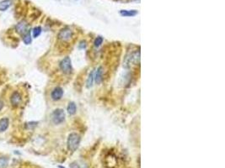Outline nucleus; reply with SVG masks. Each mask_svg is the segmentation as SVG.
<instances>
[{"instance_id": "4", "label": "nucleus", "mask_w": 225, "mask_h": 168, "mask_svg": "<svg viewBox=\"0 0 225 168\" xmlns=\"http://www.w3.org/2000/svg\"><path fill=\"white\" fill-rule=\"evenodd\" d=\"M140 62V51H135L132 53L130 57H127L125 61V66H129L131 64L137 65Z\"/></svg>"}, {"instance_id": "13", "label": "nucleus", "mask_w": 225, "mask_h": 168, "mask_svg": "<svg viewBox=\"0 0 225 168\" xmlns=\"http://www.w3.org/2000/svg\"><path fill=\"white\" fill-rule=\"evenodd\" d=\"M94 81H95V75H94V71H92L89 74V76H88V78H87V81H86V87H88V88H90V87L93 86Z\"/></svg>"}, {"instance_id": "1", "label": "nucleus", "mask_w": 225, "mask_h": 168, "mask_svg": "<svg viewBox=\"0 0 225 168\" xmlns=\"http://www.w3.org/2000/svg\"><path fill=\"white\" fill-rule=\"evenodd\" d=\"M80 141H81V138L77 133H71L68 135V138L67 140L68 149L73 152L75 151L78 148Z\"/></svg>"}, {"instance_id": "6", "label": "nucleus", "mask_w": 225, "mask_h": 168, "mask_svg": "<svg viewBox=\"0 0 225 168\" xmlns=\"http://www.w3.org/2000/svg\"><path fill=\"white\" fill-rule=\"evenodd\" d=\"M15 30H16V32L18 34L24 36L29 31V29H28V24L26 23L25 21H24V20L20 21L19 23H18L15 25Z\"/></svg>"}, {"instance_id": "18", "label": "nucleus", "mask_w": 225, "mask_h": 168, "mask_svg": "<svg viewBox=\"0 0 225 168\" xmlns=\"http://www.w3.org/2000/svg\"><path fill=\"white\" fill-rule=\"evenodd\" d=\"M41 34H42V27L37 26V27H35L34 29H32V36L34 38H37Z\"/></svg>"}, {"instance_id": "7", "label": "nucleus", "mask_w": 225, "mask_h": 168, "mask_svg": "<svg viewBox=\"0 0 225 168\" xmlns=\"http://www.w3.org/2000/svg\"><path fill=\"white\" fill-rule=\"evenodd\" d=\"M63 88L60 87H57L52 90V92L51 93V97L54 101H58L63 98Z\"/></svg>"}, {"instance_id": "9", "label": "nucleus", "mask_w": 225, "mask_h": 168, "mask_svg": "<svg viewBox=\"0 0 225 168\" xmlns=\"http://www.w3.org/2000/svg\"><path fill=\"white\" fill-rule=\"evenodd\" d=\"M103 72H104V71H103L102 66H99L96 70L95 75V81L97 84H100L103 80Z\"/></svg>"}, {"instance_id": "2", "label": "nucleus", "mask_w": 225, "mask_h": 168, "mask_svg": "<svg viewBox=\"0 0 225 168\" xmlns=\"http://www.w3.org/2000/svg\"><path fill=\"white\" fill-rule=\"evenodd\" d=\"M52 120L55 124H60L65 120V113L62 109H57L52 114Z\"/></svg>"}, {"instance_id": "5", "label": "nucleus", "mask_w": 225, "mask_h": 168, "mask_svg": "<svg viewBox=\"0 0 225 168\" xmlns=\"http://www.w3.org/2000/svg\"><path fill=\"white\" fill-rule=\"evenodd\" d=\"M73 36V31L69 28H64L61 29L58 33V39L62 41H68Z\"/></svg>"}, {"instance_id": "17", "label": "nucleus", "mask_w": 225, "mask_h": 168, "mask_svg": "<svg viewBox=\"0 0 225 168\" xmlns=\"http://www.w3.org/2000/svg\"><path fill=\"white\" fill-rule=\"evenodd\" d=\"M9 164V158L5 157H0V168H5Z\"/></svg>"}, {"instance_id": "19", "label": "nucleus", "mask_w": 225, "mask_h": 168, "mask_svg": "<svg viewBox=\"0 0 225 168\" xmlns=\"http://www.w3.org/2000/svg\"><path fill=\"white\" fill-rule=\"evenodd\" d=\"M103 37L101 36H98L96 39L95 40V42H94V45H95V47H100L101 46V44L103 43Z\"/></svg>"}, {"instance_id": "11", "label": "nucleus", "mask_w": 225, "mask_h": 168, "mask_svg": "<svg viewBox=\"0 0 225 168\" xmlns=\"http://www.w3.org/2000/svg\"><path fill=\"white\" fill-rule=\"evenodd\" d=\"M138 14L137 10H121L120 14L123 17H134Z\"/></svg>"}, {"instance_id": "15", "label": "nucleus", "mask_w": 225, "mask_h": 168, "mask_svg": "<svg viewBox=\"0 0 225 168\" xmlns=\"http://www.w3.org/2000/svg\"><path fill=\"white\" fill-rule=\"evenodd\" d=\"M23 41L25 45H30L32 41V38H31V35H30V31L29 30L25 35L23 36Z\"/></svg>"}, {"instance_id": "10", "label": "nucleus", "mask_w": 225, "mask_h": 168, "mask_svg": "<svg viewBox=\"0 0 225 168\" xmlns=\"http://www.w3.org/2000/svg\"><path fill=\"white\" fill-rule=\"evenodd\" d=\"M9 124V120L8 118H3L0 119V132H4Z\"/></svg>"}, {"instance_id": "12", "label": "nucleus", "mask_w": 225, "mask_h": 168, "mask_svg": "<svg viewBox=\"0 0 225 168\" xmlns=\"http://www.w3.org/2000/svg\"><path fill=\"white\" fill-rule=\"evenodd\" d=\"M11 0H3L0 2V10L1 11H5L10 6H11Z\"/></svg>"}, {"instance_id": "14", "label": "nucleus", "mask_w": 225, "mask_h": 168, "mask_svg": "<svg viewBox=\"0 0 225 168\" xmlns=\"http://www.w3.org/2000/svg\"><path fill=\"white\" fill-rule=\"evenodd\" d=\"M68 113L70 114V115H73L76 114V111H77V107H76V104L73 103V102H70L68 105Z\"/></svg>"}, {"instance_id": "8", "label": "nucleus", "mask_w": 225, "mask_h": 168, "mask_svg": "<svg viewBox=\"0 0 225 168\" xmlns=\"http://www.w3.org/2000/svg\"><path fill=\"white\" fill-rule=\"evenodd\" d=\"M10 103L13 107H17L21 103V95L18 92H14L10 97Z\"/></svg>"}, {"instance_id": "3", "label": "nucleus", "mask_w": 225, "mask_h": 168, "mask_svg": "<svg viewBox=\"0 0 225 168\" xmlns=\"http://www.w3.org/2000/svg\"><path fill=\"white\" fill-rule=\"evenodd\" d=\"M59 66L61 71H62L63 73H65V74H70L72 72V70H73V68H72V61L70 57L66 56V57L63 58V59L61 61V62H60Z\"/></svg>"}, {"instance_id": "16", "label": "nucleus", "mask_w": 225, "mask_h": 168, "mask_svg": "<svg viewBox=\"0 0 225 168\" xmlns=\"http://www.w3.org/2000/svg\"><path fill=\"white\" fill-rule=\"evenodd\" d=\"M70 168H88V166L83 163H79L78 162H74L70 164Z\"/></svg>"}]
</instances>
